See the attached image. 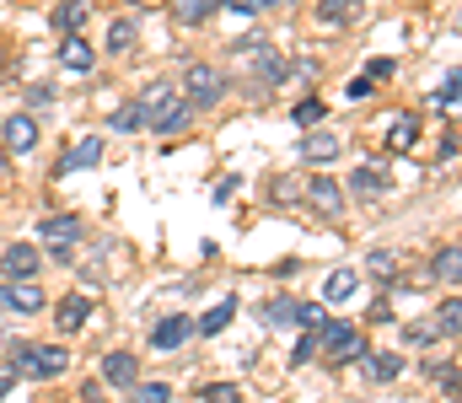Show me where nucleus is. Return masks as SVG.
Wrapping results in <instances>:
<instances>
[{"instance_id": "1", "label": "nucleus", "mask_w": 462, "mask_h": 403, "mask_svg": "<svg viewBox=\"0 0 462 403\" xmlns=\"http://www.w3.org/2000/svg\"><path fill=\"white\" fill-rule=\"evenodd\" d=\"M70 366V355L65 350H54V344H11V377H38V382H54L60 371Z\"/></svg>"}, {"instance_id": "2", "label": "nucleus", "mask_w": 462, "mask_h": 403, "mask_svg": "<svg viewBox=\"0 0 462 403\" xmlns=\"http://www.w3.org/2000/svg\"><path fill=\"white\" fill-rule=\"evenodd\" d=\"M226 97V76L216 65H189L183 70V103L189 108H216Z\"/></svg>"}, {"instance_id": "3", "label": "nucleus", "mask_w": 462, "mask_h": 403, "mask_svg": "<svg viewBox=\"0 0 462 403\" xmlns=\"http://www.w3.org/2000/svg\"><path fill=\"white\" fill-rule=\"evenodd\" d=\"M318 350H323L334 366H345V361H360L371 344L355 334V323H323V328H318Z\"/></svg>"}, {"instance_id": "4", "label": "nucleus", "mask_w": 462, "mask_h": 403, "mask_svg": "<svg viewBox=\"0 0 462 403\" xmlns=\"http://www.w3.org/2000/svg\"><path fill=\"white\" fill-rule=\"evenodd\" d=\"M307 205H312L323 221H339V215H345V188H339L334 178H323V172H318V178L307 183Z\"/></svg>"}, {"instance_id": "5", "label": "nucleus", "mask_w": 462, "mask_h": 403, "mask_svg": "<svg viewBox=\"0 0 462 403\" xmlns=\"http://www.w3.org/2000/svg\"><path fill=\"white\" fill-rule=\"evenodd\" d=\"M194 339V317L189 312H172V317H162L156 328H151V344L162 350V355H172V350H183Z\"/></svg>"}, {"instance_id": "6", "label": "nucleus", "mask_w": 462, "mask_h": 403, "mask_svg": "<svg viewBox=\"0 0 462 403\" xmlns=\"http://www.w3.org/2000/svg\"><path fill=\"white\" fill-rule=\"evenodd\" d=\"M92 296L87 290H70V296H60V307H54V323H60V334H81L87 328V317H92Z\"/></svg>"}, {"instance_id": "7", "label": "nucleus", "mask_w": 462, "mask_h": 403, "mask_svg": "<svg viewBox=\"0 0 462 403\" xmlns=\"http://www.w3.org/2000/svg\"><path fill=\"white\" fill-rule=\"evenodd\" d=\"M0 145L16 151V156H27V151L38 145V119H32V114H11V119L0 124Z\"/></svg>"}, {"instance_id": "8", "label": "nucleus", "mask_w": 462, "mask_h": 403, "mask_svg": "<svg viewBox=\"0 0 462 403\" xmlns=\"http://www.w3.org/2000/svg\"><path fill=\"white\" fill-rule=\"evenodd\" d=\"M43 290L32 285V279H5L0 285V307H11V312H43Z\"/></svg>"}, {"instance_id": "9", "label": "nucleus", "mask_w": 462, "mask_h": 403, "mask_svg": "<svg viewBox=\"0 0 462 403\" xmlns=\"http://www.w3.org/2000/svg\"><path fill=\"white\" fill-rule=\"evenodd\" d=\"M38 264H43V259H38L32 243H11V248L0 253V274H5V279H32Z\"/></svg>"}, {"instance_id": "10", "label": "nucleus", "mask_w": 462, "mask_h": 403, "mask_svg": "<svg viewBox=\"0 0 462 403\" xmlns=\"http://www.w3.org/2000/svg\"><path fill=\"white\" fill-rule=\"evenodd\" d=\"M103 382H108V388H134V382H140V361H134L129 350H108V355H103Z\"/></svg>"}, {"instance_id": "11", "label": "nucleus", "mask_w": 462, "mask_h": 403, "mask_svg": "<svg viewBox=\"0 0 462 403\" xmlns=\"http://www.w3.org/2000/svg\"><path fill=\"white\" fill-rule=\"evenodd\" d=\"M60 65H65L70 76H81V70H92V65H97V49H92L87 38H76V32H70V38L60 43Z\"/></svg>"}, {"instance_id": "12", "label": "nucleus", "mask_w": 462, "mask_h": 403, "mask_svg": "<svg viewBox=\"0 0 462 403\" xmlns=\"http://www.w3.org/2000/svg\"><path fill=\"white\" fill-rule=\"evenodd\" d=\"M97 161H103V140H97V134H87V140L60 161V178H70V172H92Z\"/></svg>"}, {"instance_id": "13", "label": "nucleus", "mask_w": 462, "mask_h": 403, "mask_svg": "<svg viewBox=\"0 0 462 403\" xmlns=\"http://www.w3.org/2000/svg\"><path fill=\"white\" fill-rule=\"evenodd\" d=\"M38 237H43L49 248H70V243L81 237V221H76V215H43Z\"/></svg>"}, {"instance_id": "14", "label": "nucleus", "mask_w": 462, "mask_h": 403, "mask_svg": "<svg viewBox=\"0 0 462 403\" xmlns=\"http://www.w3.org/2000/svg\"><path fill=\"white\" fill-rule=\"evenodd\" d=\"M189 124H194V108H189L183 97H172V103H167V108L151 119V130H156V134H183Z\"/></svg>"}, {"instance_id": "15", "label": "nucleus", "mask_w": 462, "mask_h": 403, "mask_svg": "<svg viewBox=\"0 0 462 403\" xmlns=\"http://www.w3.org/2000/svg\"><path fill=\"white\" fill-rule=\"evenodd\" d=\"M360 361H365V377H371V382H393V377H403V355H393V350H365Z\"/></svg>"}, {"instance_id": "16", "label": "nucleus", "mask_w": 462, "mask_h": 403, "mask_svg": "<svg viewBox=\"0 0 462 403\" xmlns=\"http://www.w3.org/2000/svg\"><path fill=\"white\" fill-rule=\"evenodd\" d=\"M355 296H360V274H355V269H334V274L323 279V301L345 307V301H355Z\"/></svg>"}, {"instance_id": "17", "label": "nucleus", "mask_w": 462, "mask_h": 403, "mask_svg": "<svg viewBox=\"0 0 462 403\" xmlns=\"http://www.w3.org/2000/svg\"><path fill=\"white\" fill-rule=\"evenodd\" d=\"M87 16H92V0H60V5H54V32H65V38H70Z\"/></svg>"}, {"instance_id": "18", "label": "nucleus", "mask_w": 462, "mask_h": 403, "mask_svg": "<svg viewBox=\"0 0 462 403\" xmlns=\"http://www.w3.org/2000/svg\"><path fill=\"white\" fill-rule=\"evenodd\" d=\"M231 317H236V296H226V301H216V307H210V312H205V317L194 323V334H205V339H216V334L226 328Z\"/></svg>"}, {"instance_id": "19", "label": "nucleus", "mask_w": 462, "mask_h": 403, "mask_svg": "<svg viewBox=\"0 0 462 403\" xmlns=\"http://www.w3.org/2000/svg\"><path fill=\"white\" fill-rule=\"evenodd\" d=\"M172 97H178V92H172L167 81H151V87H145V97H134V103H140V114H145V130H151V119H156Z\"/></svg>"}, {"instance_id": "20", "label": "nucleus", "mask_w": 462, "mask_h": 403, "mask_svg": "<svg viewBox=\"0 0 462 403\" xmlns=\"http://www.w3.org/2000/svg\"><path fill=\"white\" fill-rule=\"evenodd\" d=\"M414 140H420L414 114H398V119H387V145H393V151H414Z\"/></svg>"}, {"instance_id": "21", "label": "nucleus", "mask_w": 462, "mask_h": 403, "mask_svg": "<svg viewBox=\"0 0 462 403\" xmlns=\"http://www.w3.org/2000/svg\"><path fill=\"white\" fill-rule=\"evenodd\" d=\"M134 38H140V22L134 16H118L114 27H108V54H129Z\"/></svg>"}, {"instance_id": "22", "label": "nucleus", "mask_w": 462, "mask_h": 403, "mask_svg": "<svg viewBox=\"0 0 462 403\" xmlns=\"http://www.w3.org/2000/svg\"><path fill=\"white\" fill-rule=\"evenodd\" d=\"M360 16V0H323L318 5V22H328V27H345Z\"/></svg>"}, {"instance_id": "23", "label": "nucleus", "mask_w": 462, "mask_h": 403, "mask_svg": "<svg viewBox=\"0 0 462 403\" xmlns=\"http://www.w3.org/2000/svg\"><path fill=\"white\" fill-rule=\"evenodd\" d=\"M349 188H355V194H387V188H393V178H387V172H376V167H355Z\"/></svg>"}, {"instance_id": "24", "label": "nucleus", "mask_w": 462, "mask_h": 403, "mask_svg": "<svg viewBox=\"0 0 462 403\" xmlns=\"http://www.w3.org/2000/svg\"><path fill=\"white\" fill-rule=\"evenodd\" d=\"M301 156H307V161H334V156H339V140H334V134H307V140H301Z\"/></svg>"}, {"instance_id": "25", "label": "nucleus", "mask_w": 462, "mask_h": 403, "mask_svg": "<svg viewBox=\"0 0 462 403\" xmlns=\"http://www.w3.org/2000/svg\"><path fill=\"white\" fill-rule=\"evenodd\" d=\"M263 323H269V328H291V323H296V301H291V296L263 301Z\"/></svg>"}, {"instance_id": "26", "label": "nucleus", "mask_w": 462, "mask_h": 403, "mask_svg": "<svg viewBox=\"0 0 462 403\" xmlns=\"http://www.w3.org/2000/svg\"><path fill=\"white\" fill-rule=\"evenodd\" d=\"M430 323H436V334H441V339H457V328H462V307H457V301H441V312H436Z\"/></svg>"}, {"instance_id": "27", "label": "nucleus", "mask_w": 462, "mask_h": 403, "mask_svg": "<svg viewBox=\"0 0 462 403\" xmlns=\"http://www.w3.org/2000/svg\"><path fill=\"white\" fill-rule=\"evenodd\" d=\"M108 130H124V134H134V130H145V114H140V103H124L114 119H108Z\"/></svg>"}, {"instance_id": "28", "label": "nucleus", "mask_w": 462, "mask_h": 403, "mask_svg": "<svg viewBox=\"0 0 462 403\" xmlns=\"http://www.w3.org/2000/svg\"><path fill=\"white\" fill-rule=\"evenodd\" d=\"M296 323H301V328H323V323H328L323 301H296Z\"/></svg>"}, {"instance_id": "29", "label": "nucleus", "mask_w": 462, "mask_h": 403, "mask_svg": "<svg viewBox=\"0 0 462 403\" xmlns=\"http://www.w3.org/2000/svg\"><path fill=\"white\" fill-rule=\"evenodd\" d=\"M371 274H376V279H393V274H398V253H393V248H376V253H371Z\"/></svg>"}, {"instance_id": "30", "label": "nucleus", "mask_w": 462, "mask_h": 403, "mask_svg": "<svg viewBox=\"0 0 462 403\" xmlns=\"http://www.w3.org/2000/svg\"><path fill=\"white\" fill-rule=\"evenodd\" d=\"M430 274L452 285V279H457V248H441V253H436V264H430Z\"/></svg>"}, {"instance_id": "31", "label": "nucleus", "mask_w": 462, "mask_h": 403, "mask_svg": "<svg viewBox=\"0 0 462 403\" xmlns=\"http://www.w3.org/2000/svg\"><path fill=\"white\" fill-rule=\"evenodd\" d=\"M430 103H436V108H457V70H447V81L430 92Z\"/></svg>"}, {"instance_id": "32", "label": "nucleus", "mask_w": 462, "mask_h": 403, "mask_svg": "<svg viewBox=\"0 0 462 403\" xmlns=\"http://www.w3.org/2000/svg\"><path fill=\"white\" fill-rule=\"evenodd\" d=\"M312 355H318V328H307V334H301V344L291 350V366H307Z\"/></svg>"}, {"instance_id": "33", "label": "nucleus", "mask_w": 462, "mask_h": 403, "mask_svg": "<svg viewBox=\"0 0 462 403\" xmlns=\"http://www.w3.org/2000/svg\"><path fill=\"white\" fill-rule=\"evenodd\" d=\"M430 382L441 388V393H457V366L447 361V366H430Z\"/></svg>"}, {"instance_id": "34", "label": "nucleus", "mask_w": 462, "mask_h": 403, "mask_svg": "<svg viewBox=\"0 0 462 403\" xmlns=\"http://www.w3.org/2000/svg\"><path fill=\"white\" fill-rule=\"evenodd\" d=\"M210 5H216V0H178V16H183V22H205Z\"/></svg>"}, {"instance_id": "35", "label": "nucleus", "mask_w": 462, "mask_h": 403, "mask_svg": "<svg viewBox=\"0 0 462 403\" xmlns=\"http://www.w3.org/2000/svg\"><path fill=\"white\" fill-rule=\"evenodd\" d=\"M134 403H172V388H167V382H145V388L134 393Z\"/></svg>"}, {"instance_id": "36", "label": "nucleus", "mask_w": 462, "mask_h": 403, "mask_svg": "<svg viewBox=\"0 0 462 403\" xmlns=\"http://www.w3.org/2000/svg\"><path fill=\"white\" fill-rule=\"evenodd\" d=\"M409 344H436L441 334H436V323H409V334H403Z\"/></svg>"}, {"instance_id": "37", "label": "nucleus", "mask_w": 462, "mask_h": 403, "mask_svg": "<svg viewBox=\"0 0 462 403\" xmlns=\"http://www.w3.org/2000/svg\"><path fill=\"white\" fill-rule=\"evenodd\" d=\"M371 92H376V81H371V76H355V81L345 87V97H349V103H365Z\"/></svg>"}, {"instance_id": "38", "label": "nucleus", "mask_w": 462, "mask_h": 403, "mask_svg": "<svg viewBox=\"0 0 462 403\" xmlns=\"http://www.w3.org/2000/svg\"><path fill=\"white\" fill-rule=\"evenodd\" d=\"M318 119H323V103H318V97L296 103V124H318Z\"/></svg>"}, {"instance_id": "39", "label": "nucleus", "mask_w": 462, "mask_h": 403, "mask_svg": "<svg viewBox=\"0 0 462 403\" xmlns=\"http://www.w3.org/2000/svg\"><path fill=\"white\" fill-rule=\"evenodd\" d=\"M205 403H242V398H236V388L216 382V388H205Z\"/></svg>"}, {"instance_id": "40", "label": "nucleus", "mask_w": 462, "mask_h": 403, "mask_svg": "<svg viewBox=\"0 0 462 403\" xmlns=\"http://www.w3.org/2000/svg\"><path fill=\"white\" fill-rule=\"evenodd\" d=\"M27 103H32V108H49V103H54V87H27Z\"/></svg>"}, {"instance_id": "41", "label": "nucleus", "mask_w": 462, "mask_h": 403, "mask_svg": "<svg viewBox=\"0 0 462 403\" xmlns=\"http://www.w3.org/2000/svg\"><path fill=\"white\" fill-rule=\"evenodd\" d=\"M365 76H371V81H387V76H393V60H371V70H365Z\"/></svg>"}, {"instance_id": "42", "label": "nucleus", "mask_w": 462, "mask_h": 403, "mask_svg": "<svg viewBox=\"0 0 462 403\" xmlns=\"http://www.w3.org/2000/svg\"><path fill=\"white\" fill-rule=\"evenodd\" d=\"M236 188H242V183H236V178H221V183H216V199H221V205H226L231 194H236Z\"/></svg>"}, {"instance_id": "43", "label": "nucleus", "mask_w": 462, "mask_h": 403, "mask_svg": "<svg viewBox=\"0 0 462 403\" xmlns=\"http://www.w3.org/2000/svg\"><path fill=\"white\" fill-rule=\"evenodd\" d=\"M231 11H242V16H253V11H258V5H263V0H226Z\"/></svg>"}, {"instance_id": "44", "label": "nucleus", "mask_w": 462, "mask_h": 403, "mask_svg": "<svg viewBox=\"0 0 462 403\" xmlns=\"http://www.w3.org/2000/svg\"><path fill=\"white\" fill-rule=\"evenodd\" d=\"M5 388H11V377H0V398H5Z\"/></svg>"}, {"instance_id": "45", "label": "nucleus", "mask_w": 462, "mask_h": 403, "mask_svg": "<svg viewBox=\"0 0 462 403\" xmlns=\"http://www.w3.org/2000/svg\"><path fill=\"white\" fill-rule=\"evenodd\" d=\"M263 5H280V0H263Z\"/></svg>"}]
</instances>
